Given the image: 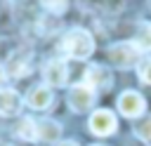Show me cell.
<instances>
[{
    "label": "cell",
    "instance_id": "1",
    "mask_svg": "<svg viewBox=\"0 0 151 146\" xmlns=\"http://www.w3.org/2000/svg\"><path fill=\"white\" fill-rule=\"evenodd\" d=\"M64 52L71 57V59H87L92 52H94V38L85 31V28H71L64 38Z\"/></svg>",
    "mask_w": 151,
    "mask_h": 146
},
{
    "label": "cell",
    "instance_id": "2",
    "mask_svg": "<svg viewBox=\"0 0 151 146\" xmlns=\"http://www.w3.org/2000/svg\"><path fill=\"white\" fill-rule=\"evenodd\" d=\"M109 59L116 68H130L139 61V49L134 47V42H116L109 47Z\"/></svg>",
    "mask_w": 151,
    "mask_h": 146
},
{
    "label": "cell",
    "instance_id": "3",
    "mask_svg": "<svg viewBox=\"0 0 151 146\" xmlns=\"http://www.w3.org/2000/svg\"><path fill=\"white\" fill-rule=\"evenodd\" d=\"M87 125H90V132L97 134V137H109V134H113L116 127H118L116 115H113L109 108L94 111V113L90 115V122H87Z\"/></svg>",
    "mask_w": 151,
    "mask_h": 146
},
{
    "label": "cell",
    "instance_id": "4",
    "mask_svg": "<svg viewBox=\"0 0 151 146\" xmlns=\"http://www.w3.org/2000/svg\"><path fill=\"white\" fill-rule=\"evenodd\" d=\"M144 106H146L144 97H142L139 92H134V89H125V92L118 97V111H120L125 118H139V115L144 113Z\"/></svg>",
    "mask_w": 151,
    "mask_h": 146
},
{
    "label": "cell",
    "instance_id": "5",
    "mask_svg": "<svg viewBox=\"0 0 151 146\" xmlns=\"http://www.w3.org/2000/svg\"><path fill=\"white\" fill-rule=\"evenodd\" d=\"M85 85L92 92H106L113 85V75L104 66L94 64V66H87V71H85Z\"/></svg>",
    "mask_w": 151,
    "mask_h": 146
},
{
    "label": "cell",
    "instance_id": "6",
    "mask_svg": "<svg viewBox=\"0 0 151 146\" xmlns=\"http://www.w3.org/2000/svg\"><path fill=\"white\" fill-rule=\"evenodd\" d=\"M92 104H94V92H92L85 82L71 87V92H68V106H71L76 113H85V111H90Z\"/></svg>",
    "mask_w": 151,
    "mask_h": 146
},
{
    "label": "cell",
    "instance_id": "7",
    "mask_svg": "<svg viewBox=\"0 0 151 146\" xmlns=\"http://www.w3.org/2000/svg\"><path fill=\"white\" fill-rule=\"evenodd\" d=\"M66 61L64 59H50L47 64H45V68H42V75H45V80H47V85H52V87H61V85H66Z\"/></svg>",
    "mask_w": 151,
    "mask_h": 146
},
{
    "label": "cell",
    "instance_id": "8",
    "mask_svg": "<svg viewBox=\"0 0 151 146\" xmlns=\"http://www.w3.org/2000/svg\"><path fill=\"white\" fill-rule=\"evenodd\" d=\"M28 68H31V54L28 52H14L7 59V64H5L2 71L9 73V75H14V78H21V75L28 73Z\"/></svg>",
    "mask_w": 151,
    "mask_h": 146
},
{
    "label": "cell",
    "instance_id": "9",
    "mask_svg": "<svg viewBox=\"0 0 151 146\" xmlns=\"http://www.w3.org/2000/svg\"><path fill=\"white\" fill-rule=\"evenodd\" d=\"M26 101H28L31 108H35V111H45V108H50V104H52V92H50L47 85H35V87H31Z\"/></svg>",
    "mask_w": 151,
    "mask_h": 146
},
{
    "label": "cell",
    "instance_id": "10",
    "mask_svg": "<svg viewBox=\"0 0 151 146\" xmlns=\"http://www.w3.org/2000/svg\"><path fill=\"white\" fill-rule=\"evenodd\" d=\"M19 108H21V97L14 89H0V115L5 118L17 115Z\"/></svg>",
    "mask_w": 151,
    "mask_h": 146
},
{
    "label": "cell",
    "instance_id": "11",
    "mask_svg": "<svg viewBox=\"0 0 151 146\" xmlns=\"http://www.w3.org/2000/svg\"><path fill=\"white\" fill-rule=\"evenodd\" d=\"M35 132H38V139L40 141H57L59 134H61V127L57 120H50V118H42L35 122Z\"/></svg>",
    "mask_w": 151,
    "mask_h": 146
},
{
    "label": "cell",
    "instance_id": "12",
    "mask_svg": "<svg viewBox=\"0 0 151 146\" xmlns=\"http://www.w3.org/2000/svg\"><path fill=\"white\" fill-rule=\"evenodd\" d=\"M132 42H134V47H137L139 52H151V24H149V21L139 24L137 35H134Z\"/></svg>",
    "mask_w": 151,
    "mask_h": 146
},
{
    "label": "cell",
    "instance_id": "13",
    "mask_svg": "<svg viewBox=\"0 0 151 146\" xmlns=\"http://www.w3.org/2000/svg\"><path fill=\"white\" fill-rule=\"evenodd\" d=\"M17 134L26 141H35L38 139V132H35V120L33 118H21L19 127H17Z\"/></svg>",
    "mask_w": 151,
    "mask_h": 146
},
{
    "label": "cell",
    "instance_id": "14",
    "mask_svg": "<svg viewBox=\"0 0 151 146\" xmlns=\"http://www.w3.org/2000/svg\"><path fill=\"white\" fill-rule=\"evenodd\" d=\"M134 134L142 141H149L151 144V115H142V120L134 125Z\"/></svg>",
    "mask_w": 151,
    "mask_h": 146
},
{
    "label": "cell",
    "instance_id": "15",
    "mask_svg": "<svg viewBox=\"0 0 151 146\" xmlns=\"http://www.w3.org/2000/svg\"><path fill=\"white\" fill-rule=\"evenodd\" d=\"M137 75L142 82L151 85V57H144L139 64H137Z\"/></svg>",
    "mask_w": 151,
    "mask_h": 146
},
{
    "label": "cell",
    "instance_id": "16",
    "mask_svg": "<svg viewBox=\"0 0 151 146\" xmlns=\"http://www.w3.org/2000/svg\"><path fill=\"white\" fill-rule=\"evenodd\" d=\"M40 5L52 14H64L68 7V0H40Z\"/></svg>",
    "mask_w": 151,
    "mask_h": 146
},
{
    "label": "cell",
    "instance_id": "17",
    "mask_svg": "<svg viewBox=\"0 0 151 146\" xmlns=\"http://www.w3.org/2000/svg\"><path fill=\"white\" fill-rule=\"evenodd\" d=\"M59 146H78V144H76V141H61Z\"/></svg>",
    "mask_w": 151,
    "mask_h": 146
},
{
    "label": "cell",
    "instance_id": "18",
    "mask_svg": "<svg viewBox=\"0 0 151 146\" xmlns=\"http://www.w3.org/2000/svg\"><path fill=\"white\" fill-rule=\"evenodd\" d=\"M2 75H5V71H2V68H0V80H2Z\"/></svg>",
    "mask_w": 151,
    "mask_h": 146
},
{
    "label": "cell",
    "instance_id": "19",
    "mask_svg": "<svg viewBox=\"0 0 151 146\" xmlns=\"http://www.w3.org/2000/svg\"><path fill=\"white\" fill-rule=\"evenodd\" d=\"M97 146H101V144H97Z\"/></svg>",
    "mask_w": 151,
    "mask_h": 146
}]
</instances>
